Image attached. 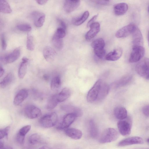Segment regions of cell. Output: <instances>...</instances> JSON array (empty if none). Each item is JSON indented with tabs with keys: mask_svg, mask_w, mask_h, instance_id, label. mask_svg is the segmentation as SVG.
I'll list each match as a JSON object with an SVG mask.
<instances>
[{
	"mask_svg": "<svg viewBox=\"0 0 149 149\" xmlns=\"http://www.w3.org/2000/svg\"><path fill=\"white\" fill-rule=\"evenodd\" d=\"M119 136L118 132L116 129L112 128H107L102 133L99 142L102 144L110 143L116 140Z\"/></svg>",
	"mask_w": 149,
	"mask_h": 149,
	"instance_id": "cell-1",
	"label": "cell"
},
{
	"mask_svg": "<svg viewBox=\"0 0 149 149\" xmlns=\"http://www.w3.org/2000/svg\"><path fill=\"white\" fill-rule=\"evenodd\" d=\"M58 115L55 112H52L42 116L39 122L45 128H50L55 126L58 121Z\"/></svg>",
	"mask_w": 149,
	"mask_h": 149,
	"instance_id": "cell-2",
	"label": "cell"
},
{
	"mask_svg": "<svg viewBox=\"0 0 149 149\" xmlns=\"http://www.w3.org/2000/svg\"><path fill=\"white\" fill-rule=\"evenodd\" d=\"M105 45L104 40L102 38L96 39L91 43V46L93 49L94 53L100 58L102 59L105 58Z\"/></svg>",
	"mask_w": 149,
	"mask_h": 149,
	"instance_id": "cell-3",
	"label": "cell"
},
{
	"mask_svg": "<svg viewBox=\"0 0 149 149\" xmlns=\"http://www.w3.org/2000/svg\"><path fill=\"white\" fill-rule=\"evenodd\" d=\"M132 124V120L130 117L119 121L117 127L120 134L123 136L129 135L131 133Z\"/></svg>",
	"mask_w": 149,
	"mask_h": 149,
	"instance_id": "cell-4",
	"label": "cell"
},
{
	"mask_svg": "<svg viewBox=\"0 0 149 149\" xmlns=\"http://www.w3.org/2000/svg\"><path fill=\"white\" fill-rule=\"evenodd\" d=\"M135 70L139 75L146 78L149 76V58H145L139 62Z\"/></svg>",
	"mask_w": 149,
	"mask_h": 149,
	"instance_id": "cell-5",
	"label": "cell"
},
{
	"mask_svg": "<svg viewBox=\"0 0 149 149\" xmlns=\"http://www.w3.org/2000/svg\"><path fill=\"white\" fill-rule=\"evenodd\" d=\"M102 81V80L100 79L97 81L88 91L87 96V100L88 102L93 103L97 101Z\"/></svg>",
	"mask_w": 149,
	"mask_h": 149,
	"instance_id": "cell-6",
	"label": "cell"
},
{
	"mask_svg": "<svg viewBox=\"0 0 149 149\" xmlns=\"http://www.w3.org/2000/svg\"><path fill=\"white\" fill-rule=\"evenodd\" d=\"M145 49L143 46H133L129 61L134 63L139 61L143 56Z\"/></svg>",
	"mask_w": 149,
	"mask_h": 149,
	"instance_id": "cell-7",
	"label": "cell"
},
{
	"mask_svg": "<svg viewBox=\"0 0 149 149\" xmlns=\"http://www.w3.org/2000/svg\"><path fill=\"white\" fill-rule=\"evenodd\" d=\"M24 113L28 118L33 119L40 116L41 114V111L40 109L37 106L30 104L25 108Z\"/></svg>",
	"mask_w": 149,
	"mask_h": 149,
	"instance_id": "cell-8",
	"label": "cell"
},
{
	"mask_svg": "<svg viewBox=\"0 0 149 149\" xmlns=\"http://www.w3.org/2000/svg\"><path fill=\"white\" fill-rule=\"evenodd\" d=\"M20 55L19 48H16L9 54L1 57L0 61L3 64L10 63L17 59Z\"/></svg>",
	"mask_w": 149,
	"mask_h": 149,
	"instance_id": "cell-9",
	"label": "cell"
},
{
	"mask_svg": "<svg viewBox=\"0 0 149 149\" xmlns=\"http://www.w3.org/2000/svg\"><path fill=\"white\" fill-rule=\"evenodd\" d=\"M136 28L134 24H129L119 29L116 33V36L118 38L126 37L132 34Z\"/></svg>",
	"mask_w": 149,
	"mask_h": 149,
	"instance_id": "cell-10",
	"label": "cell"
},
{
	"mask_svg": "<svg viewBox=\"0 0 149 149\" xmlns=\"http://www.w3.org/2000/svg\"><path fill=\"white\" fill-rule=\"evenodd\" d=\"M143 139L139 137L133 136L125 139L120 141L118 144V146L123 147L135 144H143Z\"/></svg>",
	"mask_w": 149,
	"mask_h": 149,
	"instance_id": "cell-11",
	"label": "cell"
},
{
	"mask_svg": "<svg viewBox=\"0 0 149 149\" xmlns=\"http://www.w3.org/2000/svg\"><path fill=\"white\" fill-rule=\"evenodd\" d=\"M76 117L72 114H66L63 117L62 122L57 127V128L61 130L68 128L74 122Z\"/></svg>",
	"mask_w": 149,
	"mask_h": 149,
	"instance_id": "cell-12",
	"label": "cell"
},
{
	"mask_svg": "<svg viewBox=\"0 0 149 149\" xmlns=\"http://www.w3.org/2000/svg\"><path fill=\"white\" fill-rule=\"evenodd\" d=\"M34 25L37 27H41L43 24L45 19V14L39 11H34L31 14Z\"/></svg>",
	"mask_w": 149,
	"mask_h": 149,
	"instance_id": "cell-13",
	"label": "cell"
},
{
	"mask_svg": "<svg viewBox=\"0 0 149 149\" xmlns=\"http://www.w3.org/2000/svg\"><path fill=\"white\" fill-rule=\"evenodd\" d=\"M90 30L86 33L85 35L86 39L90 40L95 37L100 30V25L97 22H95L90 26Z\"/></svg>",
	"mask_w": 149,
	"mask_h": 149,
	"instance_id": "cell-14",
	"label": "cell"
},
{
	"mask_svg": "<svg viewBox=\"0 0 149 149\" xmlns=\"http://www.w3.org/2000/svg\"><path fill=\"white\" fill-rule=\"evenodd\" d=\"M79 0H66L65 1L63 8L67 13H70L76 9L79 6Z\"/></svg>",
	"mask_w": 149,
	"mask_h": 149,
	"instance_id": "cell-15",
	"label": "cell"
},
{
	"mask_svg": "<svg viewBox=\"0 0 149 149\" xmlns=\"http://www.w3.org/2000/svg\"><path fill=\"white\" fill-rule=\"evenodd\" d=\"M132 34L133 46H143V38L139 29L136 27Z\"/></svg>",
	"mask_w": 149,
	"mask_h": 149,
	"instance_id": "cell-16",
	"label": "cell"
},
{
	"mask_svg": "<svg viewBox=\"0 0 149 149\" xmlns=\"http://www.w3.org/2000/svg\"><path fill=\"white\" fill-rule=\"evenodd\" d=\"M132 79V75L130 74L126 75L113 83L112 86L115 88H117L125 86L131 82Z\"/></svg>",
	"mask_w": 149,
	"mask_h": 149,
	"instance_id": "cell-17",
	"label": "cell"
},
{
	"mask_svg": "<svg viewBox=\"0 0 149 149\" xmlns=\"http://www.w3.org/2000/svg\"><path fill=\"white\" fill-rule=\"evenodd\" d=\"M61 108L68 113L74 115L76 117H81L83 114L82 110L76 107L70 105H64L62 106Z\"/></svg>",
	"mask_w": 149,
	"mask_h": 149,
	"instance_id": "cell-18",
	"label": "cell"
},
{
	"mask_svg": "<svg viewBox=\"0 0 149 149\" xmlns=\"http://www.w3.org/2000/svg\"><path fill=\"white\" fill-rule=\"evenodd\" d=\"M28 95V91L26 89L20 90L15 96L13 100V104L15 106L21 104L26 98Z\"/></svg>",
	"mask_w": 149,
	"mask_h": 149,
	"instance_id": "cell-19",
	"label": "cell"
},
{
	"mask_svg": "<svg viewBox=\"0 0 149 149\" xmlns=\"http://www.w3.org/2000/svg\"><path fill=\"white\" fill-rule=\"evenodd\" d=\"M65 134L70 138L77 140L81 139L82 135L81 131L74 128H67L64 130Z\"/></svg>",
	"mask_w": 149,
	"mask_h": 149,
	"instance_id": "cell-20",
	"label": "cell"
},
{
	"mask_svg": "<svg viewBox=\"0 0 149 149\" xmlns=\"http://www.w3.org/2000/svg\"><path fill=\"white\" fill-rule=\"evenodd\" d=\"M122 53V49L120 47L118 48L108 54L106 56L105 59L109 61H116L120 58Z\"/></svg>",
	"mask_w": 149,
	"mask_h": 149,
	"instance_id": "cell-21",
	"label": "cell"
},
{
	"mask_svg": "<svg viewBox=\"0 0 149 149\" xmlns=\"http://www.w3.org/2000/svg\"><path fill=\"white\" fill-rule=\"evenodd\" d=\"M110 87L107 83L102 80L99 94L96 101L102 100L105 98L109 93Z\"/></svg>",
	"mask_w": 149,
	"mask_h": 149,
	"instance_id": "cell-22",
	"label": "cell"
},
{
	"mask_svg": "<svg viewBox=\"0 0 149 149\" xmlns=\"http://www.w3.org/2000/svg\"><path fill=\"white\" fill-rule=\"evenodd\" d=\"M55 50L49 46H46L43 49V54L45 60L48 62L53 61L55 56Z\"/></svg>",
	"mask_w": 149,
	"mask_h": 149,
	"instance_id": "cell-23",
	"label": "cell"
},
{
	"mask_svg": "<svg viewBox=\"0 0 149 149\" xmlns=\"http://www.w3.org/2000/svg\"><path fill=\"white\" fill-rule=\"evenodd\" d=\"M128 9L127 4L124 3H121L115 4L113 7L115 14L118 16L122 15L125 14Z\"/></svg>",
	"mask_w": 149,
	"mask_h": 149,
	"instance_id": "cell-24",
	"label": "cell"
},
{
	"mask_svg": "<svg viewBox=\"0 0 149 149\" xmlns=\"http://www.w3.org/2000/svg\"><path fill=\"white\" fill-rule=\"evenodd\" d=\"M22 61L18 71V77L21 79L24 77L26 73L28 59L26 58L23 57Z\"/></svg>",
	"mask_w": 149,
	"mask_h": 149,
	"instance_id": "cell-25",
	"label": "cell"
},
{
	"mask_svg": "<svg viewBox=\"0 0 149 149\" xmlns=\"http://www.w3.org/2000/svg\"><path fill=\"white\" fill-rule=\"evenodd\" d=\"M113 112L114 116L118 119L123 120L127 117V111L124 107H117L115 108Z\"/></svg>",
	"mask_w": 149,
	"mask_h": 149,
	"instance_id": "cell-26",
	"label": "cell"
},
{
	"mask_svg": "<svg viewBox=\"0 0 149 149\" xmlns=\"http://www.w3.org/2000/svg\"><path fill=\"white\" fill-rule=\"evenodd\" d=\"M71 95V91L68 88H63L57 95V99L58 102H62L68 98Z\"/></svg>",
	"mask_w": 149,
	"mask_h": 149,
	"instance_id": "cell-27",
	"label": "cell"
},
{
	"mask_svg": "<svg viewBox=\"0 0 149 149\" xmlns=\"http://www.w3.org/2000/svg\"><path fill=\"white\" fill-rule=\"evenodd\" d=\"M89 130L91 136L93 138H96L98 135V129L97 127L93 120L90 121L89 123Z\"/></svg>",
	"mask_w": 149,
	"mask_h": 149,
	"instance_id": "cell-28",
	"label": "cell"
},
{
	"mask_svg": "<svg viewBox=\"0 0 149 149\" xmlns=\"http://www.w3.org/2000/svg\"><path fill=\"white\" fill-rule=\"evenodd\" d=\"M57 95H53L48 99L46 106L47 109L51 110L54 109L57 105L58 102L57 99Z\"/></svg>",
	"mask_w": 149,
	"mask_h": 149,
	"instance_id": "cell-29",
	"label": "cell"
},
{
	"mask_svg": "<svg viewBox=\"0 0 149 149\" xmlns=\"http://www.w3.org/2000/svg\"><path fill=\"white\" fill-rule=\"evenodd\" d=\"M61 81L60 76L57 75L54 77L52 79L50 84L51 89L53 91H57L60 87Z\"/></svg>",
	"mask_w": 149,
	"mask_h": 149,
	"instance_id": "cell-30",
	"label": "cell"
},
{
	"mask_svg": "<svg viewBox=\"0 0 149 149\" xmlns=\"http://www.w3.org/2000/svg\"><path fill=\"white\" fill-rule=\"evenodd\" d=\"M13 78V75L12 73H8L1 81L0 83V87L2 88L6 87L11 83Z\"/></svg>",
	"mask_w": 149,
	"mask_h": 149,
	"instance_id": "cell-31",
	"label": "cell"
},
{
	"mask_svg": "<svg viewBox=\"0 0 149 149\" xmlns=\"http://www.w3.org/2000/svg\"><path fill=\"white\" fill-rule=\"evenodd\" d=\"M0 10L4 13H10L12 12L10 4L5 0L0 1Z\"/></svg>",
	"mask_w": 149,
	"mask_h": 149,
	"instance_id": "cell-32",
	"label": "cell"
},
{
	"mask_svg": "<svg viewBox=\"0 0 149 149\" xmlns=\"http://www.w3.org/2000/svg\"><path fill=\"white\" fill-rule=\"evenodd\" d=\"M89 15V13L88 11H85L80 17L74 19L73 23L76 26L81 24L86 20Z\"/></svg>",
	"mask_w": 149,
	"mask_h": 149,
	"instance_id": "cell-33",
	"label": "cell"
},
{
	"mask_svg": "<svg viewBox=\"0 0 149 149\" xmlns=\"http://www.w3.org/2000/svg\"><path fill=\"white\" fill-rule=\"evenodd\" d=\"M41 136L38 133H35L31 135L29 138V143L32 145H35L42 142Z\"/></svg>",
	"mask_w": 149,
	"mask_h": 149,
	"instance_id": "cell-34",
	"label": "cell"
},
{
	"mask_svg": "<svg viewBox=\"0 0 149 149\" xmlns=\"http://www.w3.org/2000/svg\"><path fill=\"white\" fill-rule=\"evenodd\" d=\"M26 47L27 49L30 51H33L35 47L34 41L33 36L30 33L27 34Z\"/></svg>",
	"mask_w": 149,
	"mask_h": 149,
	"instance_id": "cell-35",
	"label": "cell"
},
{
	"mask_svg": "<svg viewBox=\"0 0 149 149\" xmlns=\"http://www.w3.org/2000/svg\"><path fill=\"white\" fill-rule=\"evenodd\" d=\"M52 42L54 46L57 48L61 49L63 46V42L62 38H60L53 36Z\"/></svg>",
	"mask_w": 149,
	"mask_h": 149,
	"instance_id": "cell-36",
	"label": "cell"
},
{
	"mask_svg": "<svg viewBox=\"0 0 149 149\" xmlns=\"http://www.w3.org/2000/svg\"><path fill=\"white\" fill-rule=\"evenodd\" d=\"M65 30L63 28L60 27L57 28L53 36L60 38H62L65 36Z\"/></svg>",
	"mask_w": 149,
	"mask_h": 149,
	"instance_id": "cell-37",
	"label": "cell"
},
{
	"mask_svg": "<svg viewBox=\"0 0 149 149\" xmlns=\"http://www.w3.org/2000/svg\"><path fill=\"white\" fill-rule=\"evenodd\" d=\"M18 30L24 31H30L31 29V26L27 24H20L16 26Z\"/></svg>",
	"mask_w": 149,
	"mask_h": 149,
	"instance_id": "cell-38",
	"label": "cell"
},
{
	"mask_svg": "<svg viewBox=\"0 0 149 149\" xmlns=\"http://www.w3.org/2000/svg\"><path fill=\"white\" fill-rule=\"evenodd\" d=\"M10 126H7L0 130V139L1 140L4 138L7 139L8 132L10 129Z\"/></svg>",
	"mask_w": 149,
	"mask_h": 149,
	"instance_id": "cell-39",
	"label": "cell"
},
{
	"mask_svg": "<svg viewBox=\"0 0 149 149\" xmlns=\"http://www.w3.org/2000/svg\"><path fill=\"white\" fill-rule=\"evenodd\" d=\"M31 125H27L23 127L19 130L18 132L20 134L25 136L31 129Z\"/></svg>",
	"mask_w": 149,
	"mask_h": 149,
	"instance_id": "cell-40",
	"label": "cell"
},
{
	"mask_svg": "<svg viewBox=\"0 0 149 149\" xmlns=\"http://www.w3.org/2000/svg\"><path fill=\"white\" fill-rule=\"evenodd\" d=\"M25 136L22 135L18 132L16 136V141L20 144H24Z\"/></svg>",
	"mask_w": 149,
	"mask_h": 149,
	"instance_id": "cell-41",
	"label": "cell"
},
{
	"mask_svg": "<svg viewBox=\"0 0 149 149\" xmlns=\"http://www.w3.org/2000/svg\"><path fill=\"white\" fill-rule=\"evenodd\" d=\"M1 39L2 49L3 50H5L6 49L7 44L5 36L3 34V33L1 35Z\"/></svg>",
	"mask_w": 149,
	"mask_h": 149,
	"instance_id": "cell-42",
	"label": "cell"
},
{
	"mask_svg": "<svg viewBox=\"0 0 149 149\" xmlns=\"http://www.w3.org/2000/svg\"><path fill=\"white\" fill-rule=\"evenodd\" d=\"M143 114L147 117H149V104L145 106L142 109Z\"/></svg>",
	"mask_w": 149,
	"mask_h": 149,
	"instance_id": "cell-43",
	"label": "cell"
},
{
	"mask_svg": "<svg viewBox=\"0 0 149 149\" xmlns=\"http://www.w3.org/2000/svg\"><path fill=\"white\" fill-rule=\"evenodd\" d=\"M98 15V14L95 15L88 21L87 25L88 27H90L91 24L95 22L94 21L97 19Z\"/></svg>",
	"mask_w": 149,
	"mask_h": 149,
	"instance_id": "cell-44",
	"label": "cell"
},
{
	"mask_svg": "<svg viewBox=\"0 0 149 149\" xmlns=\"http://www.w3.org/2000/svg\"><path fill=\"white\" fill-rule=\"evenodd\" d=\"M96 3L102 5H107L109 3V1L97 0L95 1Z\"/></svg>",
	"mask_w": 149,
	"mask_h": 149,
	"instance_id": "cell-45",
	"label": "cell"
},
{
	"mask_svg": "<svg viewBox=\"0 0 149 149\" xmlns=\"http://www.w3.org/2000/svg\"><path fill=\"white\" fill-rule=\"evenodd\" d=\"M58 21L61 26V27L65 30L66 29V25L65 22L62 20L59 19H58Z\"/></svg>",
	"mask_w": 149,
	"mask_h": 149,
	"instance_id": "cell-46",
	"label": "cell"
},
{
	"mask_svg": "<svg viewBox=\"0 0 149 149\" xmlns=\"http://www.w3.org/2000/svg\"><path fill=\"white\" fill-rule=\"evenodd\" d=\"M0 149H14L12 147L8 146H4L3 142L0 141Z\"/></svg>",
	"mask_w": 149,
	"mask_h": 149,
	"instance_id": "cell-47",
	"label": "cell"
},
{
	"mask_svg": "<svg viewBox=\"0 0 149 149\" xmlns=\"http://www.w3.org/2000/svg\"><path fill=\"white\" fill-rule=\"evenodd\" d=\"M48 1V0H36V1L37 3L40 5H44L47 3Z\"/></svg>",
	"mask_w": 149,
	"mask_h": 149,
	"instance_id": "cell-48",
	"label": "cell"
},
{
	"mask_svg": "<svg viewBox=\"0 0 149 149\" xmlns=\"http://www.w3.org/2000/svg\"><path fill=\"white\" fill-rule=\"evenodd\" d=\"M4 71L3 69L0 66V77H1L3 74Z\"/></svg>",
	"mask_w": 149,
	"mask_h": 149,
	"instance_id": "cell-49",
	"label": "cell"
},
{
	"mask_svg": "<svg viewBox=\"0 0 149 149\" xmlns=\"http://www.w3.org/2000/svg\"><path fill=\"white\" fill-rule=\"evenodd\" d=\"M43 78L46 81L48 80L49 78L48 76L46 74H45L43 75Z\"/></svg>",
	"mask_w": 149,
	"mask_h": 149,
	"instance_id": "cell-50",
	"label": "cell"
},
{
	"mask_svg": "<svg viewBox=\"0 0 149 149\" xmlns=\"http://www.w3.org/2000/svg\"><path fill=\"white\" fill-rule=\"evenodd\" d=\"M39 149H52L49 147L46 146H43L42 147H41L39 148Z\"/></svg>",
	"mask_w": 149,
	"mask_h": 149,
	"instance_id": "cell-51",
	"label": "cell"
},
{
	"mask_svg": "<svg viewBox=\"0 0 149 149\" xmlns=\"http://www.w3.org/2000/svg\"><path fill=\"white\" fill-rule=\"evenodd\" d=\"M148 40L149 45V30L148 31Z\"/></svg>",
	"mask_w": 149,
	"mask_h": 149,
	"instance_id": "cell-52",
	"label": "cell"
},
{
	"mask_svg": "<svg viewBox=\"0 0 149 149\" xmlns=\"http://www.w3.org/2000/svg\"><path fill=\"white\" fill-rule=\"evenodd\" d=\"M147 141L149 143V138L147 139Z\"/></svg>",
	"mask_w": 149,
	"mask_h": 149,
	"instance_id": "cell-53",
	"label": "cell"
},
{
	"mask_svg": "<svg viewBox=\"0 0 149 149\" xmlns=\"http://www.w3.org/2000/svg\"><path fill=\"white\" fill-rule=\"evenodd\" d=\"M147 79H149V76H148L146 78Z\"/></svg>",
	"mask_w": 149,
	"mask_h": 149,
	"instance_id": "cell-54",
	"label": "cell"
},
{
	"mask_svg": "<svg viewBox=\"0 0 149 149\" xmlns=\"http://www.w3.org/2000/svg\"><path fill=\"white\" fill-rule=\"evenodd\" d=\"M148 12L149 13V6L148 8Z\"/></svg>",
	"mask_w": 149,
	"mask_h": 149,
	"instance_id": "cell-55",
	"label": "cell"
}]
</instances>
